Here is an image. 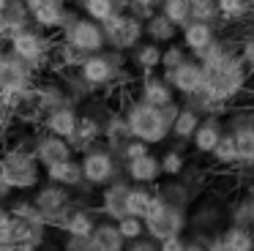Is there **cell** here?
Listing matches in <instances>:
<instances>
[{
	"label": "cell",
	"instance_id": "cell-35",
	"mask_svg": "<svg viewBox=\"0 0 254 251\" xmlns=\"http://www.w3.org/2000/svg\"><path fill=\"white\" fill-rule=\"evenodd\" d=\"M210 161H213L216 169H238V147H235V139H232L230 131H224V136L219 139V145L213 147L210 153Z\"/></svg>",
	"mask_w": 254,
	"mask_h": 251
},
{
	"label": "cell",
	"instance_id": "cell-46",
	"mask_svg": "<svg viewBox=\"0 0 254 251\" xmlns=\"http://www.w3.org/2000/svg\"><path fill=\"white\" fill-rule=\"evenodd\" d=\"M61 251H93V243L88 235H63Z\"/></svg>",
	"mask_w": 254,
	"mask_h": 251
},
{
	"label": "cell",
	"instance_id": "cell-27",
	"mask_svg": "<svg viewBox=\"0 0 254 251\" xmlns=\"http://www.w3.org/2000/svg\"><path fill=\"white\" fill-rule=\"evenodd\" d=\"M96 221H99V213L93 205H82V202H74L71 210L66 213L61 224V235H88L93 232Z\"/></svg>",
	"mask_w": 254,
	"mask_h": 251
},
{
	"label": "cell",
	"instance_id": "cell-1",
	"mask_svg": "<svg viewBox=\"0 0 254 251\" xmlns=\"http://www.w3.org/2000/svg\"><path fill=\"white\" fill-rule=\"evenodd\" d=\"M197 60L202 63L205 79H202V90L210 98L224 104H235L243 93L249 90V68L243 65V60L238 58L235 44L227 41V38L216 36L202 52L197 55Z\"/></svg>",
	"mask_w": 254,
	"mask_h": 251
},
{
	"label": "cell",
	"instance_id": "cell-33",
	"mask_svg": "<svg viewBox=\"0 0 254 251\" xmlns=\"http://www.w3.org/2000/svg\"><path fill=\"white\" fill-rule=\"evenodd\" d=\"M219 8V25H243L254 14L252 0H216Z\"/></svg>",
	"mask_w": 254,
	"mask_h": 251
},
{
	"label": "cell",
	"instance_id": "cell-43",
	"mask_svg": "<svg viewBox=\"0 0 254 251\" xmlns=\"http://www.w3.org/2000/svg\"><path fill=\"white\" fill-rule=\"evenodd\" d=\"M118 229H121V235L126 240H137V238H142L145 235V221L139 216H131V213H126L123 218H118Z\"/></svg>",
	"mask_w": 254,
	"mask_h": 251
},
{
	"label": "cell",
	"instance_id": "cell-23",
	"mask_svg": "<svg viewBox=\"0 0 254 251\" xmlns=\"http://www.w3.org/2000/svg\"><path fill=\"white\" fill-rule=\"evenodd\" d=\"M126 55H128V68L137 76L161 68V44H156V41L142 38V41H139L137 47H131Z\"/></svg>",
	"mask_w": 254,
	"mask_h": 251
},
{
	"label": "cell",
	"instance_id": "cell-37",
	"mask_svg": "<svg viewBox=\"0 0 254 251\" xmlns=\"http://www.w3.org/2000/svg\"><path fill=\"white\" fill-rule=\"evenodd\" d=\"M159 161H161V178H178V175L186 169L189 158L186 150L178 145H167L164 153H159Z\"/></svg>",
	"mask_w": 254,
	"mask_h": 251
},
{
	"label": "cell",
	"instance_id": "cell-18",
	"mask_svg": "<svg viewBox=\"0 0 254 251\" xmlns=\"http://www.w3.org/2000/svg\"><path fill=\"white\" fill-rule=\"evenodd\" d=\"M227 126H224V118H219V115H208V118L199 120L197 131L191 134V150L197 153V156H210L213 153V147L219 145V139L224 136Z\"/></svg>",
	"mask_w": 254,
	"mask_h": 251
},
{
	"label": "cell",
	"instance_id": "cell-34",
	"mask_svg": "<svg viewBox=\"0 0 254 251\" xmlns=\"http://www.w3.org/2000/svg\"><path fill=\"white\" fill-rule=\"evenodd\" d=\"M181 104L191 107L194 112H199L202 118H208V115H219V118H224V115L230 112V104L216 101V98H210L205 90H197V93H189V96H183Z\"/></svg>",
	"mask_w": 254,
	"mask_h": 251
},
{
	"label": "cell",
	"instance_id": "cell-51",
	"mask_svg": "<svg viewBox=\"0 0 254 251\" xmlns=\"http://www.w3.org/2000/svg\"><path fill=\"white\" fill-rule=\"evenodd\" d=\"M11 196H14L11 186H8L6 180H3V175H0V205H6V202L11 199Z\"/></svg>",
	"mask_w": 254,
	"mask_h": 251
},
{
	"label": "cell",
	"instance_id": "cell-50",
	"mask_svg": "<svg viewBox=\"0 0 254 251\" xmlns=\"http://www.w3.org/2000/svg\"><path fill=\"white\" fill-rule=\"evenodd\" d=\"M205 251H232V246L227 243V240L221 238V232H219V235H213V238L205 243Z\"/></svg>",
	"mask_w": 254,
	"mask_h": 251
},
{
	"label": "cell",
	"instance_id": "cell-38",
	"mask_svg": "<svg viewBox=\"0 0 254 251\" xmlns=\"http://www.w3.org/2000/svg\"><path fill=\"white\" fill-rule=\"evenodd\" d=\"M221 238L232 246V251H254V232L238 224H227L221 229Z\"/></svg>",
	"mask_w": 254,
	"mask_h": 251
},
{
	"label": "cell",
	"instance_id": "cell-52",
	"mask_svg": "<svg viewBox=\"0 0 254 251\" xmlns=\"http://www.w3.org/2000/svg\"><path fill=\"white\" fill-rule=\"evenodd\" d=\"M181 251H205V243H202V240H194V238H189V235H186V243H183Z\"/></svg>",
	"mask_w": 254,
	"mask_h": 251
},
{
	"label": "cell",
	"instance_id": "cell-20",
	"mask_svg": "<svg viewBox=\"0 0 254 251\" xmlns=\"http://www.w3.org/2000/svg\"><path fill=\"white\" fill-rule=\"evenodd\" d=\"M30 25H33V19H30L25 0H8L0 8V44H8L19 30H25Z\"/></svg>",
	"mask_w": 254,
	"mask_h": 251
},
{
	"label": "cell",
	"instance_id": "cell-4",
	"mask_svg": "<svg viewBox=\"0 0 254 251\" xmlns=\"http://www.w3.org/2000/svg\"><path fill=\"white\" fill-rule=\"evenodd\" d=\"M6 47L11 49L19 60H25L36 74H41V71H52L55 33H47V30H41V27L30 25V27H25V30H19Z\"/></svg>",
	"mask_w": 254,
	"mask_h": 251
},
{
	"label": "cell",
	"instance_id": "cell-54",
	"mask_svg": "<svg viewBox=\"0 0 254 251\" xmlns=\"http://www.w3.org/2000/svg\"><path fill=\"white\" fill-rule=\"evenodd\" d=\"M252 3H254V0H252Z\"/></svg>",
	"mask_w": 254,
	"mask_h": 251
},
{
	"label": "cell",
	"instance_id": "cell-8",
	"mask_svg": "<svg viewBox=\"0 0 254 251\" xmlns=\"http://www.w3.org/2000/svg\"><path fill=\"white\" fill-rule=\"evenodd\" d=\"M58 41L68 44V47L79 49V52H85V55H93V52L107 49L101 22H96V19H90V16L79 14V11L61 27V30H58Z\"/></svg>",
	"mask_w": 254,
	"mask_h": 251
},
{
	"label": "cell",
	"instance_id": "cell-12",
	"mask_svg": "<svg viewBox=\"0 0 254 251\" xmlns=\"http://www.w3.org/2000/svg\"><path fill=\"white\" fill-rule=\"evenodd\" d=\"M25 5H28V11H30L33 25L41 27V30H47V33H58L74 14H77V8H74L68 0H25Z\"/></svg>",
	"mask_w": 254,
	"mask_h": 251
},
{
	"label": "cell",
	"instance_id": "cell-19",
	"mask_svg": "<svg viewBox=\"0 0 254 251\" xmlns=\"http://www.w3.org/2000/svg\"><path fill=\"white\" fill-rule=\"evenodd\" d=\"M134 139L131 128H128V120L121 109H110L107 118L101 120V142L110 147L112 153H121L128 142Z\"/></svg>",
	"mask_w": 254,
	"mask_h": 251
},
{
	"label": "cell",
	"instance_id": "cell-5",
	"mask_svg": "<svg viewBox=\"0 0 254 251\" xmlns=\"http://www.w3.org/2000/svg\"><path fill=\"white\" fill-rule=\"evenodd\" d=\"M224 227H227V205H221L213 196H197V202L189 207V221H186L189 238L208 243Z\"/></svg>",
	"mask_w": 254,
	"mask_h": 251
},
{
	"label": "cell",
	"instance_id": "cell-48",
	"mask_svg": "<svg viewBox=\"0 0 254 251\" xmlns=\"http://www.w3.org/2000/svg\"><path fill=\"white\" fill-rule=\"evenodd\" d=\"M123 251H159V243H156L153 238H148V235H142V238H137V240H128Z\"/></svg>",
	"mask_w": 254,
	"mask_h": 251
},
{
	"label": "cell",
	"instance_id": "cell-41",
	"mask_svg": "<svg viewBox=\"0 0 254 251\" xmlns=\"http://www.w3.org/2000/svg\"><path fill=\"white\" fill-rule=\"evenodd\" d=\"M235 52L243 60V65L249 68V74L254 76V30H246L241 38L235 41Z\"/></svg>",
	"mask_w": 254,
	"mask_h": 251
},
{
	"label": "cell",
	"instance_id": "cell-30",
	"mask_svg": "<svg viewBox=\"0 0 254 251\" xmlns=\"http://www.w3.org/2000/svg\"><path fill=\"white\" fill-rule=\"evenodd\" d=\"M90 243H93V251H123L128 240L121 235L115 221L110 218H99L90 232Z\"/></svg>",
	"mask_w": 254,
	"mask_h": 251
},
{
	"label": "cell",
	"instance_id": "cell-45",
	"mask_svg": "<svg viewBox=\"0 0 254 251\" xmlns=\"http://www.w3.org/2000/svg\"><path fill=\"white\" fill-rule=\"evenodd\" d=\"M14 243V216L6 205H0V246Z\"/></svg>",
	"mask_w": 254,
	"mask_h": 251
},
{
	"label": "cell",
	"instance_id": "cell-21",
	"mask_svg": "<svg viewBox=\"0 0 254 251\" xmlns=\"http://www.w3.org/2000/svg\"><path fill=\"white\" fill-rule=\"evenodd\" d=\"M219 36V25H213V22H205V19H189L186 25L181 27V36H178V41L183 44V47L189 49V55H194L197 58L199 52H202L205 47H208L213 38Z\"/></svg>",
	"mask_w": 254,
	"mask_h": 251
},
{
	"label": "cell",
	"instance_id": "cell-29",
	"mask_svg": "<svg viewBox=\"0 0 254 251\" xmlns=\"http://www.w3.org/2000/svg\"><path fill=\"white\" fill-rule=\"evenodd\" d=\"M199 120H202V115L194 112V109L186 107V104H181V112L175 115V120H172L170 139H167V142H172V145H178V147L186 150L189 142H191V134L197 131V126H199Z\"/></svg>",
	"mask_w": 254,
	"mask_h": 251
},
{
	"label": "cell",
	"instance_id": "cell-2",
	"mask_svg": "<svg viewBox=\"0 0 254 251\" xmlns=\"http://www.w3.org/2000/svg\"><path fill=\"white\" fill-rule=\"evenodd\" d=\"M0 175L11 186L14 194H30L44 180V167L39 164L33 150L6 145L0 153Z\"/></svg>",
	"mask_w": 254,
	"mask_h": 251
},
{
	"label": "cell",
	"instance_id": "cell-14",
	"mask_svg": "<svg viewBox=\"0 0 254 251\" xmlns=\"http://www.w3.org/2000/svg\"><path fill=\"white\" fill-rule=\"evenodd\" d=\"M36 79H39V74H36L25 60H19L6 44H0V87L30 90Z\"/></svg>",
	"mask_w": 254,
	"mask_h": 251
},
{
	"label": "cell",
	"instance_id": "cell-16",
	"mask_svg": "<svg viewBox=\"0 0 254 251\" xmlns=\"http://www.w3.org/2000/svg\"><path fill=\"white\" fill-rule=\"evenodd\" d=\"M33 153H36V158H39L41 167H52V164L74 156V150H71V145H68L66 136H58V134L44 131V128H39V134H36Z\"/></svg>",
	"mask_w": 254,
	"mask_h": 251
},
{
	"label": "cell",
	"instance_id": "cell-25",
	"mask_svg": "<svg viewBox=\"0 0 254 251\" xmlns=\"http://www.w3.org/2000/svg\"><path fill=\"white\" fill-rule=\"evenodd\" d=\"M77 123H79V107H74V104H63V107H58V109H52V112L41 115L39 128L52 131V134L66 136V139H68L71 131L77 128Z\"/></svg>",
	"mask_w": 254,
	"mask_h": 251
},
{
	"label": "cell",
	"instance_id": "cell-28",
	"mask_svg": "<svg viewBox=\"0 0 254 251\" xmlns=\"http://www.w3.org/2000/svg\"><path fill=\"white\" fill-rule=\"evenodd\" d=\"M44 180H52V183H61L66 188H79L85 183L82 175V164H79V156L63 158V161L52 164V167H44Z\"/></svg>",
	"mask_w": 254,
	"mask_h": 251
},
{
	"label": "cell",
	"instance_id": "cell-3",
	"mask_svg": "<svg viewBox=\"0 0 254 251\" xmlns=\"http://www.w3.org/2000/svg\"><path fill=\"white\" fill-rule=\"evenodd\" d=\"M121 112L126 115L131 134L137 136V139L148 142L150 147L164 145V142L170 139V120L164 118L161 107H153V104H148V101H142V98L131 96V98L123 101Z\"/></svg>",
	"mask_w": 254,
	"mask_h": 251
},
{
	"label": "cell",
	"instance_id": "cell-10",
	"mask_svg": "<svg viewBox=\"0 0 254 251\" xmlns=\"http://www.w3.org/2000/svg\"><path fill=\"white\" fill-rule=\"evenodd\" d=\"M224 126L238 147V169H254V109H230Z\"/></svg>",
	"mask_w": 254,
	"mask_h": 251
},
{
	"label": "cell",
	"instance_id": "cell-17",
	"mask_svg": "<svg viewBox=\"0 0 254 251\" xmlns=\"http://www.w3.org/2000/svg\"><path fill=\"white\" fill-rule=\"evenodd\" d=\"M134 96L148 101V104H153V107H164V104L175 101L178 93L172 90V85L164 79V74L150 71V74H142L137 79V93H134Z\"/></svg>",
	"mask_w": 254,
	"mask_h": 251
},
{
	"label": "cell",
	"instance_id": "cell-22",
	"mask_svg": "<svg viewBox=\"0 0 254 251\" xmlns=\"http://www.w3.org/2000/svg\"><path fill=\"white\" fill-rule=\"evenodd\" d=\"M123 172L131 183H142V186H156L161 180V161L153 150L142 153L137 158L123 161Z\"/></svg>",
	"mask_w": 254,
	"mask_h": 251
},
{
	"label": "cell",
	"instance_id": "cell-26",
	"mask_svg": "<svg viewBox=\"0 0 254 251\" xmlns=\"http://www.w3.org/2000/svg\"><path fill=\"white\" fill-rule=\"evenodd\" d=\"M55 76L61 79L68 101L77 104V107H82L85 101H90L93 96H99V90H96V87L79 74V68H61V71H55Z\"/></svg>",
	"mask_w": 254,
	"mask_h": 251
},
{
	"label": "cell",
	"instance_id": "cell-13",
	"mask_svg": "<svg viewBox=\"0 0 254 251\" xmlns=\"http://www.w3.org/2000/svg\"><path fill=\"white\" fill-rule=\"evenodd\" d=\"M128 188H131V180L123 175V178L110 180L107 186H101L99 194H96V213L101 218H110V221H118L128 213Z\"/></svg>",
	"mask_w": 254,
	"mask_h": 251
},
{
	"label": "cell",
	"instance_id": "cell-9",
	"mask_svg": "<svg viewBox=\"0 0 254 251\" xmlns=\"http://www.w3.org/2000/svg\"><path fill=\"white\" fill-rule=\"evenodd\" d=\"M145 221V235L153 238L156 243L164 238H172V235H186V221H189V210H181L175 205H167L159 196L153 199Z\"/></svg>",
	"mask_w": 254,
	"mask_h": 251
},
{
	"label": "cell",
	"instance_id": "cell-49",
	"mask_svg": "<svg viewBox=\"0 0 254 251\" xmlns=\"http://www.w3.org/2000/svg\"><path fill=\"white\" fill-rule=\"evenodd\" d=\"M186 243V235H172V238L159 240V251H181Z\"/></svg>",
	"mask_w": 254,
	"mask_h": 251
},
{
	"label": "cell",
	"instance_id": "cell-40",
	"mask_svg": "<svg viewBox=\"0 0 254 251\" xmlns=\"http://www.w3.org/2000/svg\"><path fill=\"white\" fill-rule=\"evenodd\" d=\"M161 14H167L178 27H183L191 19V8H189V0H161Z\"/></svg>",
	"mask_w": 254,
	"mask_h": 251
},
{
	"label": "cell",
	"instance_id": "cell-44",
	"mask_svg": "<svg viewBox=\"0 0 254 251\" xmlns=\"http://www.w3.org/2000/svg\"><path fill=\"white\" fill-rule=\"evenodd\" d=\"M156 11H161V0H128V14H134L137 19H148Z\"/></svg>",
	"mask_w": 254,
	"mask_h": 251
},
{
	"label": "cell",
	"instance_id": "cell-7",
	"mask_svg": "<svg viewBox=\"0 0 254 251\" xmlns=\"http://www.w3.org/2000/svg\"><path fill=\"white\" fill-rule=\"evenodd\" d=\"M79 164H82L85 180H88L90 186H96V188H101V186H107L110 180L126 175L123 172V158L118 156V153H112L104 142H99V145L88 147L85 153H79Z\"/></svg>",
	"mask_w": 254,
	"mask_h": 251
},
{
	"label": "cell",
	"instance_id": "cell-47",
	"mask_svg": "<svg viewBox=\"0 0 254 251\" xmlns=\"http://www.w3.org/2000/svg\"><path fill=\"white\" fill-rule=\"evenodd\" d=\"M148 150H153V147H150L148 142H142V139H137V136H134V139L128 142V145L123 147L118 156H121L123 161H128V158H137V156H142V153H148Z\"/></svg>",
	"mask_w": 254,
	"mask_h": 251
},
{
	"label": "cell",
	"instance_id": "cell-39",
	"mask_svg": "<svg viewBox=\"0 0 254 251\" xmlns=\"http://www.w3.org/2000/svg\"><path fill=\"white\" fill-rule=\"evenodd\" d=\"M186 58H191V55H189V49L183 47L181 41H170V44H164V47H161V68H159V71H170V68H175V65H181Z\"/></svg>",
	"mask_w": 254,
	"mask_h": 251
},
{
	"label": "cell",
	"instance_id": "cell-53",
	"mask_svg": "<svg viewBox=\"0 0 254 251\" xmlns=\"http://www.w3.org/2000/svg\"><path fill=\"white\" fill-rule=\"evenodd\" d=\"M0 251H14L11 246H0Z\"/></svg>",
	"mask_w": 254,
	"mask_h": 251
},
{
	"label": "cell",
	"instance_id": "cell-36",
	"mask_svg": "<svg viewBox=\"0 0 254 251\" xmlns=\"http://www.w3.org/2000/svg\"><path fill=\"white\" fill-rule=\"evenodd\" d=\"M153 199H156V191H153V186H142V183H131V188H128V213L131 216H139V218H145L148 216V210H150V205H153Z\"/></svg>",
	"mask_w": 254,
	"mask_h": 251
},
{
	"label": "cell",
	"instance_id": "cell-42",
	"mask_svg": "<svg viewBox=\"0 0 254 251\" xmlns=\"http://www.w3.org/2000/svg\"><path fill=\"white\" fill-rule=\"evenodd\" d=\"M189 8H191V19H205L219 25V8H216V0H189Z\"/></svg>",
	"mask_w": 254,
	"mask_h": 251
},
{
	"label": "cell",
	"instance_id": "cell-6",
	"mask_svg": "<svg viewBox=\"0 0 254 251\" xmlns=\"http://www.w3.org/2000/svg\"><path fill=\"white\" fill-rule=\"evenodd\" d=\"M30 199L36 202L41 213H44V221L50 229L61 232V224L66 218V213L74 205V191L66 188L61 183H52V180H41L33 191H30Z\"/></svg>",
	"mask_w": 254,
	"mask_h": 251
},
{
	"label": "cell",
	"instance_id": "cell-24",
	"mask_svg": "<svg viewBox=\"0 0 254 251\" xmlns=\"http://www.w3.org/2000/svg\"><path fill=\"white\" fill-rule=\"evenodd\" d=\"M99 142H101V120L79 109V123H77V128L71 131V136H68V145H71L74 156L85 153L88 147L99 145Z\"/></svg>",
	"mask_w": 254,
	"mask_h": 251
},
{
	"label": "cell",
	"instance_id": "cell-11",
	"mask_svg": "<svg viewBox=\"0 0 254 251\" xmlns=\"http://www.w3.org/2000/svg\"><path fill=\"white\" fill-rule=\"evenodd\" d=\"M104 27V41L110 49H123L128 52L131 47H137L145 38V22L137 19L128 11H121V14H112L110 19L101 22Z\"/></svg>",
	"mask_w": 254,
	"mask_h": 251
},
{
	"label": "cell",
	"instance_id": "cell-15",
	"mask_svg": "<svg viewBox=\"0 0 254 251\" xmlns=\"http://www.w3.org/2000/svg\"><path fill=\"white\" fill-rule=\"evenodd\" d=\"M164 74V79L172 85V90L178 93V98L189 96V93H197L202 90V79H205V71H202V63H199L197 58H186L181 65H175V68L170 71H161Z\"/></svg>",
	"mask_w": 254,
	"mask_h": 251
},
{
	"label": "cell",
	"instance_id": "cell-32",
	"mask_svg": "<svg viewBox=\"0 0 254 251\" xmlns=\"http://www.w3.org/2000/svg\"><path fill=\"white\" fill-rule=\"evenodd\" d=\"M178 36H181V27H178L167 14H161V11H156L153 16L145 19V38H148V41H156V44L164 47V44H170V41H178Z\"/></svg>",
	"mask_w": 254,
	"mask_h": 251
},
{
	"label": "cell",
	"instance_id": "cell-31",
	"mask_svg": "<svg viewBox=\"0 0 254 251\" xmlns=\"http://www.w3.org/2000/svg\"><path fill=\"white\" fill-rule=\"evenodd\" d=\"M71 5L79 14L90 16V19H96V22H104V19H110L112 14L128 11V0H71Z\"/></svg>",
	"mask_w": 254,
	"mask_h": 251
}]
</instances>
